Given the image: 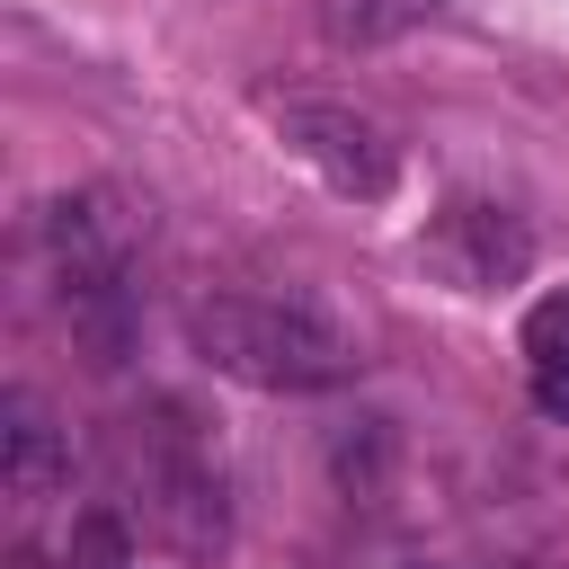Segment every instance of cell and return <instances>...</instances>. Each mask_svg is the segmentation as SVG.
<instances>
[{
    "label": "cell",
    "mask_w": 569,
    "mask_h": 569,
    "mask_svg": "<svg viewBox=\"0 0 569 569\" xmlns=\"http://www.w3.org/2000/svg\"><path fill=\"white\" fill-rule=\"evenodd\" d=\"M187 338L213 373L258 382V391H329L356 373V338L293 293H213L187 311Z\"/></svg>",
    "instance_id": "obj_1"
},
{
    "label": "cell",
    "mask_w": 569,
    "mask_h": 569,
    "mask_svg": "<svg viewBox=\"0 0 569 569\" xmlns=\"http://www.w3.org/2000/svg\"><path fill=\"white\" fill-rule=\"evenodd\" d=\"M267 124L284 133V151H293V160H311V169H320L338 196H356V204L391 196V178H400V151H391V133H382L373 116H356L347 98L267 89Z\"/></svg>",
    "instance_id": "obj_2"
},
{
    "label": "cell",
    "mask_w": 569,
    "mask_h": 569,
    "mask_svg": "<svg viewBox=\"0 0 569 569\" xmlns=\"http://www.w3.org/2000/svg\"><path fill=\"white\" fill-rule=\"evenodd\" d=\"M418 258H427V276H445L453 293H498V284H516V276L533 267V231H525L507 204H489V196H453V204L427 222Z\"/></svg>",
    "instance_id": "obj_3"
},
{
    "label": "cell",
    "mask_w": 569,
    "mask_h": 569,
    "mask_svg": "<svg viewBox=\"0 0 569 569\" xmlns=\"http://www.w3.org/2000/svg\"><path fill=\"white\" fill-rule=\"evenodd\" d=\"M133 462H142V507H151V525H160L178 551H213V542H222V480H213V462L196 453V436H187V427H151Z\"/></svg>",
    "instance_id": "obj_4"
},
{
    "label": "cell",
    "mask_w": 569,
    "mask_h": 569,
    "mask_svg": "<svg viewBox=\"0 0 569 569\" xmlns=\"http://www.w3.org/2000/svg\"><path fill=\"white\" fill-rule=\"evenodd\" d=\"M44 249H53V267H62V284H89V276H124V258H133V213L116 204V196H53L44 204Z\"/></svg>",
    "instance_id": "obj_5"
},
{
    "label": "cell",
    "mask_w": 569,
    "mask_h": 569,
    "mask_svg": "<svg viewBox=\"0 0 569 569\" xmlns=\"http://www.w3.org/2000/svg\"><path fill=\"white\" fill-rule=\"evenodd\" d=\"M62 471H71V453H62V436H53V418L27 400V391H9L0 400V480H9V498H53L62 489Z\"/></svg>",
    "instance_id": "obj_6"
},
{
    "label": "cell",
    "mask_w": 569,
    "mask_h": 569,
    "mask_svg": "<svg viewBox=\"0 0 569 569\" xmlns=\"http://www.w3.org/2000/svg\"><path fill=\"white\" fill-rule=\"evenodd\" d=\"M391 418H347L338 436H329V480H338V498L347 507H382V489H391Z\"/></svg>",
    "instance_id": "obj_7"
},
{
    "label": "cell",
    "mask_w": 569,
    "mask_h": 569,
    "mask_svg": "<svg viewBox=\"0 0 569 569\" xmlns=\"http://www.w3.org/2000/svg\"><path fill=\"white\" fill-rule=\"evenodd\" d=\"M311 18H320V36H329V44L365 53V44H400L409 27H427V18H436V0H311Z\"/></svg>",
    "instance_id": "obj_8"
},
{
    "label": "cell",
    "mask_w": 569,
    "mask_h": 569,
    "mask_svg": "<svg viewBox=\"0 0 569 569\" xmlns=\"http://www.w3.org/2000/svg\"><path fill=\"white\" fill-rule=\"evenodd\" d=\"M525 356L533 365H569V293H542L525 311Z\"/></svg>",
    "instance_id": "obj_9"
},
{
    "label": "cell",
    "mask_w": 569,
    "mask_h": 569,
    "mask_svg": "<svg viewBox=\"0 0 569 569\" xmlns=\"http://www.w3.org/2000/svg\"><path fill=\"white\" fill-rule=\"evenodd\" d=\"M71 560H80V569H116V560H124V533H116L107 516H80V533H71Z\"/></svg>",
    "instance_id": "obj_10"
},
{
    "label": "cell",
    "mask_w": 569,
    "mask_h": 569,
    "mask_svg": "<svg viewBox=\"0 0 569 569\" xmlns=\"http://www.w3.org/2000/svg\"><path fill=\"white\" fill-rule=\"evenodd\" d=\"M533 409L542 418H569V365H533Z\"/></svg>",
    "instance_id": "obj_11"
}]
</instances>
